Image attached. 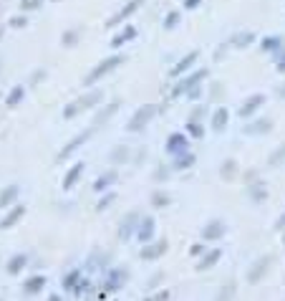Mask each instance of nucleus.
Segmentation results:
<instances>
[{
	"label": "nucleus",
	"mask_w": 285,
	"mask_h": 301,
	"mask_svg": "<svg viewBox=\"0 0 285 301\" xmlns=\"http://www.w3.org/2000/svg\"><path fill=\"white\" fill-rule=\"evenodd\" d=\"M104 99V91L101 89H91V91H86L81 99H76L73 104H69L63 109V119H73L78 112H83V109H91V106H96L99 101Z\"/></svg>",
	"instance_id": "obj_1"
},
{
	"label": "nucleus",
	"mask_w": 285,
	"mask_h": 301,
	"mask_svg": "<svg viewBox=\"0 0 285 301\" xmlns=\"http://www.w3.org/2000/svg\"><path fill=\"white\" fill-rule=\"evenodd\" d=\"M129 268H108L106 273H104V278H101V289H104V294H114V291H119V289H124V284L129 281Z\"/></svg>",
	"instance_id": "obj_2"
},
{
	"label": "nucleus",
	"mask_w": 285,
	"mask_h": 301,
	"mask_svg": "<svg viewBox=\"0 0 285 301\" xmlns=\"http://www.w3.org/2000/svg\"><path fill=\"white\" fill-rule=\"evenodd\" d=\"M124 61H126V56H108V58H104V61L99 63V66H96V69H91V74L86 76V84H89V86H91V84H96L101 76L111 74L116 66H121Z\"/></svg>",
	"instance_id": "obj_3"
},
{
	"label": "nucleus",
	"mask_w": 285,
	"mask_h": 301,
	"mask_svg": "<svg viewBox=\"0 0 285 301\" xmlns=\"http://www.w3.org/2000/svg\"><path fill=\"white\" fill-rule=\"evenodd\" d=\"M275 263V256L273 253H268V256H260L257 261L250 266V271H248V284H260L262 278H265V273L270 271V266Z\"/></svg>",
	"instance_id": "obj_4"
},
{
	"label": "nucleus",
	"mask_w": 285,
	"mask_h": 301,
	"mask_svg": "<svg viewBox=\"0 0 285 301\" xmlns=\"http://www.w3.org/2000/svg\"><path fill=\"white\" fill-rule=\"evenodd\" d=\"M154 114H157V106H151V104H146V106H142V109H137L134 112V117L129 119V132H142V129L154 119Z\"/></svg>",
	"instance_id": "obj_5"
},
{
	"label": "nucleus",
	"mask_w": 285,
	"mask_h": 301,
	"mask_svg": "<svg viewBox=\"0 0 285 301\" xmlns=\"http://www.w3.org/2000/svg\"><path fill=\"white\" fill-rule=\"evenodd\" d=\"M207 69H197V71H192L187 79H179L177 81V86H174V89H172V96H182V94H187L189 89H194V86L197 84H200V81H205L207 79Z\"/></svg>",
	"instance_id": "obj_6"
},
{
	"label": "nucleus",
	"mask_w": 285,
	"mask_h": 301,
	"mask_svg": "<svg viewBox=\"0 0 285 301\" xmlns=\"http://www.w3.org/2000/svg\"><path fill=\"white\" fill-rule=\"evenodd\" d=\"M139 220H142V215L137 210H131L124 215V220L119 223V241H129V238H134L137 235V228H139Z\"/></svg>",
	"instance_id": "obj_7"
},
{
	"label": "nucleus",
	"mask_w": 285,
	"mask_h": 301,
	"mask_svg": "<svg viewBox=\"0 0 285 301\" xmlns=\"http://www.w3.org/2000/svg\"><path fill=\"white\" fill-rule=\"evenodd\" d=\"M94 132H96V127H89V129H86V132H81V134H76V137H73V139H71V142H69V144H66V147L61 149V152L56 155V162H63L66 157H71V155L76 152V149H78L81 144H86V142H89V139H91V134H94Z\"/></svg>",
	"instance_id": "obj_8"
},
{
	"label": "nucleus",
	"mask_w": 285,
	"mask_h": 301,
	"mask_svg": "<svg viewBox=\"0 0 285 301\" xmlns=\"http://www.w3.org/2000/svg\"><path fill=\"white\" fill-rule=\"evenodd\" d=\"M111 268V253H104V251H91V256L86 258V271L94 273V271H101L106 273Z\"/></svg>",
	"instance_id": "obj_9"
},
{
	"label": "nucleus",
	"mask_w": 285,
	"mask_h": 301,
	"mask_svg": "<svg viewBox=\"0 0 285 301\" xmlns=\"http://www.w3.org/2000/svg\"><path fill=\"white\" fill-rule=\"evenodd\" d=\"M167 251H169V243H167V238H162V241H154V243H146L139 251V258L142 261H157V258H162Z\"/></svg>",
	"instance_id": "obj_10"
},
{
	"label": "nucleus",
	"mask_w": 285,
	"mask_h": 301,
	"mask_svg": "<svg viewBox=\"0 0 285 301\" xmlns=\"http://www.w3.org/2000/svg\"><path fill=\"white\" fill-rule=\"evenodd\" d=\"M167 152H169L172 157L187 155V152H189V139H187L182 132H174V134H169V139H167Z\"/></svg>",
	"instance_id": "obj_11"
},
{
	"label": "nucleus",
	"mask_w": 285,
	"mask_h": 301,
	"mask_svg": "<svg viewBox=\"0 0 285 301\" xmlns=\"http://www.w3.org/2000/svg\"><path fill=\"white\" fill-rule=\"evenodd\" d=\"M225 233H227V223L214 218L202 228V241H220V238H225Z\"/></svg>",
	"instance_id": "obj_12"
},
{
	"label": "nucleus",
	"mask_w": 285,
	"mask_h": 301,
	"mask_svg": "<svg viewBox=\"0 0 285 301\" xmlns=\"http://www.w3.org/2000/svg\"><path fill=\"white\" fill-rule=\"evenodd\" d=\"M270 129H273V119H270V117H262V119H255V122L245 124V127H243V134L257 137V134H268Z\"/></svg>",
	"instance_id": "obj_13"
},
{
	"label": "nucleus",
	"mask_w": 285,
	"mask_h": 301,
	"mask_svg": "<svg viewBox=\"0 0 285 301\" xmlns=\"http://www.w3.org/2000/svg\"><path fill=\"white\" fill-rule=\"evenodd\" d=\"M46 276H40V273H36V276H28L26 281H23V296H36V294H40L43 289H46Z\"/></svg>",
	"instance_id": "obj_14"
},
{
	"label": "nucleus",
	"mask_w": 285,
	"mask_h": 301,
	"mask_svg": "<svg viewBox=\"0 0 285 301\" xmlns=\"http://www.w3.org/2000/svg\"><path fill=\"white\" fill-rule=\"evenodd\" d=\"M154 218L151 215H142V220H139V228H137V238L146 246V243H151V235H154Z\"/></svg>",
	"instance_id": "obj_15"
},
{
	"label": "nucleus",
	"mask_w": 285,
	"mask_h": 301,
	"mask_svg": "<svg viewBox=\"0 0 285 301\" xmlns=\"http://www.w3.org/2000/svg\"><path fill=\"white\" fill-rule=\"evenodd\" d=\"M197 58H200V51H189L184 58H179V61H177V66H172V69H169V76H174V79H177V76L187 74V71L192 69V63H194Z\"/></svg>",
	"instance_id": "obj_16"
},
{
	"label": "nucleus",
	"mask_w": 285,
	"mask_h": 301,
	"mask_svg": "<svg viewBox=\"0 0 285 301\" xmlns=\"http://www.w3.org/2000/svg\"><path fill=\"white\" fill-rule=\"evenodd\" d=\"M220 258H222V248H210L200 261H197V271H210L214 268L217 263H220Z\"/></svg>",
	"instance_id": "obj_17"
},
{
	"label": "nucleus",
	"mask_w": 285,
	"mask_h": 301,
	"mask_svg": "<svg viewBox=\"0 0 285 301\" xmlns=\"http://www.w3.org/2000/svg\"><path fill=\"white\" fill-rule=\"evenodd\" d=\"M262 104H265V94H252V96L245 99V104L237 109V114H240V117H250V114H255V112L260 109Z\"/></svg>",
	"instance_id": "obj_18"
},
{
	"label": "nucleus",
	"mask_w": 285,
	"mask_h": 301,
	"mask_svg": "<svg viewBox=\"0 0 285 301\" xmlns=\"http://www.w3.org/2000/svg\"><path fill=\"white\" fill-rule=\"evenodd\" d=\"M23 215H26V205H13V208L3 215V220H0V228H3V230L13 228L20 218H23Z\"/></svg>",
	"instance_id": "obj_19"
},
{
	"label": "nucleus",
	"mask_w": 285,
	"mask_h": 301,
	"mask_svg": "<svg viewBox=\"0 0 285 301\" xmlns=\"http://www.w3.org/2000/svg\"><path fill=\"white\" fill-rule=\"evenodd\" d=\"M28 261H31V256H28V253H15L10 261L5 263V271H8L10 276H18L23 268H28Z\"/></svg>",
	"instance_id": "obj_20"
},
{
	"label": "nucleus",
	"mask_w": 285,
	"mask_h": 301,
	"mask_svg": "<svg viewBox=\"0 0 285 301\" xmlns=\"http://www.w3.org/2000/svg\"><path fill=\"white\" fill-rule=\"evenodd\" d=\"M116 177H119V172H116V170H106L104 175H99V177L94 180V192H106L108 187L116 182Z\"/></svg>",
	"instance_id": "obj_21"
},
{
	"label": "nucleus",
	"mask_w": 285,
	"mask_h": 301,
	"mask_svg": "<svg viewBox=\"0 0 285 301\" xmlns=\"http://www.w3.org/2000/svg\"><path fill=\"white\" fill-rule=\"evenodd\" d=\"M245 192H248V198L252 200V203H265L268 200V187H265V182H252V185H248L245 187Z\"/></svg>",
	"instance_id": "obj_22"
},
{
	"label": "nucleus",
	"mask_w": 285,
	"mask_h": 301,
	"mask_svg": "<svg viewBox=\"0 0 285 301\" xmlns=\"http://www.w3.org/2000/svg\"><path fill=\"white\" fill-rule=\"evenodd\" d=\"M83 162H76L73 167H69V172H66V175H63V190H71L78 180H81V175H83Z\"/></svg>",
	"instance_id": "obj_23"
},
{
	"label": "nucleus",
	"mask_w": 285,
	"mask_h": 301,
	"mask_svg": "<svg viewBox=\"0 0 285 301\" xmlns=\"http://www.w3.org/2000/svg\"><path fill=\"white\" fill-rule=\"evenodd\" d=\"M83 278V271L81 268H71V271H66L63 273V278H61V286H63V291H73L76 289V284Z\"/></svg>",
	"instance_id": "obj_24"
},
{
	"label": "nucleus",
	"mask_w": 285,
	"mask_h": 301,
	"mask_svg": "<svg viewBox=\"0 0 285 301\" xmlns=\"http://www.w3.org/2000/svg\"><path fill=\"white\" fill-rule=\"evenodd\" d=\"M139 5H142L139 0H134V3H129V5H126V8H121L116 15H111V18H108V23H106V26H108V28H116L124 18H129L131 13H137V8H139Z\"/></svg>",
	"instance_id": "obj_25"
},
{
	"label": "nucleus",
	"mask_w": 285,
	"mask_h": 301,
	"mask_svg": "<svg viewBox=\"0 0 285 301\" xmlns=\"http://www.w3.org/2000/svg\"><path fill=\"white\" fill-rule=\"evenodd\" d=\"M235 294H237V284H235V278H230L227 284H222L220 286V291L214 294V301H232L235 299Z\"/></svg>",
	"instance_id": "obj_26"
},
{
	"label": "nucleus",
	"mask_w": 285,
	"mask_h": 301,
	"mask_svg": "<svg viewBox=\"0 0 285 301\" xmlns=\"http://www.w3.org/2000/svg\"><path fill=\"white\" fill-rule=\"evenodd\" d=\"M230 43H232L235 48H248V46H252V43H255V33L252 31H240V33L232 36Z\"/></svg>",
	"instance_id": "obj_27"
},
{
	"label": "nucleus",
	"mask_w": 285,
	"mask_h": 301,
	"mask_svg": "<svg viewBox=\"0 0 285 301\" xmlns=\"http://www.w3.org/2000/svg\"><path fill=\"white\" fill-rule=\"evenodd\" d=\"M283 46H285V41L280 36H268V38H262V46L260 48L265 51V53H280Z\"/></svg>",
	"instance_id": "obj_28"
},
{
	"label": "nucleus",
	"mask_w": 285,
	"mask_h": 301,
	"mask_svg": "<svg viewBox=\"0 0 285 301\" xmlns=\"http://www.w3.org/2000/svg\"><path fill=\"white\" fill-rule=\"evenodd\" d=\"M119 106H121L119 101H111V104H108V106H104V109H101V112H99V114L94 117V127H99V124L108 122V119H111V117H114V114L119 112Z\"/></svg>",
	"instance_id": "obj_29"
},
{
	"label": "nucleus",
	"mask_w": 285,
	"mask_h": 301,
	"mask_svg": "<svg viewBox=\"0 0 285 301\" xmlns=\"http://www.w3.org/2000/svg\"><path fill=\"white\" fill-rule=\"evenodd\" d=\"M18 192H20V187H18V185H8L3 192H0V210H8V208H10V203L18 198Z\"/></svg>",
	"instance_id": "obj_30"
},
{
	"label": "nucleus",
	"mask_w": 285,
	"mask_h": 301,
	"mask_svg": "<svg viewBox=\"0 0 285 301\" xmlns=\"http://www.w3.org/2000/svg\"><path fill=\"white\" fill-rule=\"evenodd\" d=\"M227 119H230L227 109H225V106H220V109L214 112V117H212V129H214V132H222V129L227 127Z\"/></svg>",
	"instance_id": "obj_31"
},
{
	"label": "nucleus",
	"mask_w": 285,
	"mask_h": 301,
	"mask_svg": "<svg viewBox=\"0 0 285 301\" xmlns=\"http://www.w3.org/2000/svg\"><path fill=\"white\" fill-rule=\"evenodd\" d=\"M94 289H96V286H94V281H91L89 276H83L81 281L76 284V289H73V296H76V299H81V296H89Z\"/></svg>",
	"instance_id": "obj_32"
},
{
	"label": "nucleus",
	"mask_w": 285,
	"mask_h": 301,
	"mask_svg": "<svg viewBox=\"0 0 285 301\" xmlns=\"http://www.w3.org/2000/svg\"><path fill=\"white\" fill-rule=\"evenodd\" d=\"M283 162H285V142L278 144L273 152H270V157H268V167H280Z\"/></svg>",
	"instance_id": "obj_33"
},
{
	"label": "nucleus",
	"mask_w": 285,
	"mask_h": 301,
	"mask_svg": "<svg viewBox=\"0 0 285 301\" xmlns=\"http://www.w3.org/2000/svg\"><path fill=\"white\" fill-rule=\"evenodd\" d=\"M134 36H137V28H131V26H126V28H124L121 33H116V36H114V41H111V46H114V48H119L121 43L131 41V38H134Z\"/></svg>",
	"instance_id": "obj_34"
},
{
	"label": "nucleus",
	"mask_w": 285,
	"mask_h": 301,
	"mask_svg": "<svg viewBox=\"0 0 285 301\" xmlns=\"http://www.w3.org/2000/svg\"><path fill=\"white\" fill-rule=\"evenodd\" d=\"M220 175H222L225 180H235V177H237V162H235V160H225V162L220 165Z\"/></svg>",
	"instance_id": "obj_35"
},
{
	"label": "nucleus",
	"mask_w": 285,
	"mask_h": 301,
	"mask_svg": "<svg viewBox=\"0 0 285 301\" xmlns=\"http://www.w3.org/2000/svg\"><path fill=\"white\" fill-rule=\"evenodd\" d=\"M194 155L192 152H187V155H179V157H174V162H172V170H187V167H192L194 165Z\"/></svg>",
	"instance_id": "obj_36"
},
{
	"label": "nucleus",
	"mask_w": 285,
	"mask_h": 301,
	"mask_svg": "<svg viewBox=\"0 0 285 301\" xmlns=\"http://www.w3.org/2000/svg\"><path fill=\"white\" fill-rule=\"evenodd\" d=\"M151 205H154V208H167V205H172V198L167 195V192L157 190L154 195H151Z\"/></svg>",
	"instance_id": "obj_37"
},
{
	"label": "nucleus",
	"mask_w": 285,
	"mask_h": 301,
	"mask_svg": "<svg viewBox=\"0 0 285 301\" xmlns=\"http://www.w3.org/2000/svg\"><path fill=\"white\" fill-rule=\"evenodd\" d=\"M114 200H116V192H106V195L99 198V203H96V213H104L108 205H114Z\"/></svg>",
	"instance_id": "obj_38"
},
{
	"label": "nucleus",
	"mask_w": 285,
	"mask_h": 301,
	"mask_svg": "<svg viewBox=\"0 0 285 301\" xmlns=\"http://www.w3.org/2000/svg\"><path fill=\"white\" fill-rule=\"evenodd\" d=\"M126 160H129V147H116L114 152H111V162L114 165H121Z\"/></svg>",
	"instance_id": "obj_39"
},
{
	"label": "nucleus",
	"mask_w": 285,
	"mask_h": 301,
	"mask_svg": "<svg viewBox=\"0 0 285 301\" xmlns=\"http://www.w3.org/2000/svg\"><path fill=\"white\" fill-rule=\"evenodd\" d=\"M23 94H26V91H23V86H15V89L8 94V106H18L20 99H23Z\"/></svg>",
	"instance_id": "obj_40"
},
{
	"label": "nucleus",
	"mask_w": 285,
	"mask_h": 301,
	"mask_svg": "<svg viewBox=\"0 0 285 301\" xmlns=\"http://www.w3.org/2000/svg\"><path fill=\"white\" fill-rule=\"evenodd\" d=\"M187 132H189L192 137L200 139V137H205V127H202V122H189V124H187Z\"/></svg>",
	"instance_id": "obj_41"
},
{
	"label": "nucleus",
	"mask_w": 285,
	"mask_h": 301,
	"mask_svg": "<svg viewBox=\"0 0 285 301\" xmlns=\"http://www.w3.org/2000/svg\"><path fill=\"white\" fill-rule=\"evenodd\" d=\"M179 13L177 10H172V13H167V18H164V28H174V26H177L179 23Z\"/></svg>",
	"instance_id": "obj_42"
},
{
	"label": "nucleus",
	"mask_w": 285,
	"mask_h": 301,
	"mask_svg": "<svg viewBox=\"0 0 285 301\" xmlns=\"http://www.w3.org/2000/svg\"><path fill=\"white\" fill-rule=\"evenodd\" d=\"M162 281H164V271H157L154 276L149 278V284H146V289H149V291H154V289H157V286H159Z\"/></svg>",
	"instance_id": "obj_43"
},
{
	"label": "nucleus",
	"mask_w": 285,
	"mask_h": 301,
	"mask_svg": "<svg viewBox=\"0 0 285 301\" xmlns=\"http://www.w3.org/2000/svg\"><path fill=\"white\" fill-rule=\"evenodd\" d=\"M169 175H172V167H167V165H162V167H157V170H154V180H157V182L167 180Z\"/></svg>",
	"instance_id": "obj_44"
},
{
	"label": "nucleus",
	"mask_w": 285,
	"mask_h": 301,
	"mask_svg": "<svg viewBox=\"0 0 285 301\" xmlns=\"http://www.w3.org/2000/svg\"><path fill=\"white\" fill-rule=\"evenodd\" d=\"M78 41V31H66L63 33V46H76Z\"/></svg>",
	"instance_id": "obj_45"
},
{
	"label": "nucleus",
	"mask_w": 285,
	"mask_h": 301,
	"mask_svg": "<svg viewBox=\"0 0 285 301\" xmlns=\"http://www.w3.org/2000/svg\"><path fill=\"white\" fill-rule=\"evenodd\" d=\"M207 251H210V248H205V243H194V246L189 248V253H192L194 258H202V256H205Z\"/></svg>",
	"instance_id": "obj_46"
},
{
	"label": "nucleus",
	"mask_w": 285,
	"mask_h": 301,
	"mask_svg": "<svg viewBox=\"0 0 285 301\" xmlns=\"http://www.w3.org/2000/svg\"><path fill=\"white\" fill-rule=\"evenodd\" d=\"M40 8V0H20V10H36Z\"/></svg>",
	"instance_id": "obj_47"
},
{
	"label": "nucleus",
	"mask_w": 285,
	"mask_h": 301,
	"mask_svg": "<svg viewBox=\"0 0 285 301\" xmlns=\"http://www.w3.org/2000/svg\"><path fill=\"white\" fill-rule=\"evenodd\" d=\"M10 26L13 28H23V26H28V20H26V15H15V18H10Z\"/></svg>",
	"instance_id": "obj_48"
},
{
	"label": "nucleus",
	"mask_w": 285,
	"mask_h": 301,
	"mask_svg": "<svg viewBox=\"0 0 285 301\" xmlns=\"http://www.w3.org/2000/svg\"><path fill=\"white\" fill-rule=\"evenodd\" d=\"M202 91H205V86H202V84H197L194 89H189V91H187V96H189V99H200V96H202Z\"/></svg>",
	"instance_id": "obj_49"
},
{
	"label": "nucleus",
	"mask_w": 285,
	"mask_h": 301,
	"mask_svg": "<svg viewBox=\"0 0 285 301\" xmlns=\"http://www.w3.org/2000/svg\"><path fill=\"white\" fill-rule=\"evenodd\" d=\"M205 114H207V106H197V109H192V122H200Z\"/></svg>",
	"instance_id": "obj_50"
},
{
	"label": "nucleus",
	"mask_w": 285,
	"mask_h": 301,
	"mask_svg": "<svg viewBox=\"0 0 285 301\" xmlns=\"http://www.w3.org/2000/svg\"><path fill=\"white\" fill-rule=\"evenodd\" d=\"M275 69H278L280 74H285V51H280V53H278V61H275Z\"/></svg>",
	"instance_id": "obj_51"
},
{
	"label": "nucleus",
	"mask_w": 285,
	"mask_h": 301,
	"mask_svg": "<svg viewBox=\"0 0 285 301\" xmlns=\"http://www.w3.org/2000/svg\"><path fill=\"white\" fill-rule=\"evenodd\" d=\"M275 230H280V233L285 230V213H283V215H280V218L275 220Z\"/></svg>",
	"instance_id": "obj_52"
},
{
	"label": "nucleus",
	"mask_w": 285,
	"mask_h": 301,
	"mask_svg": "<svg viewBox=\"0 0 285 301\" xmlns=\"http://www.w3.org/2000/svg\"><path fill=\"white\" fill-rule=\"evenodd\" d=\"M151 299H154V301H169V291H159V294H154Z\"/></svg>",
	"instance_id": "obj_53"
},
{
	"label": "nucleus",
	"mask_w": 285,
	"mask_h": 301,
	"mask_svg": "<svg viewBox=\"0 0 285 301\" xmlns=\"http://www.w3.org/2000/svg\"><path fill=\"white\" fill-rule=\"evenodd\" d=\"M200 3H202V0H184V8H189V10H192V8H197Z\"/></svg>",
	"instance_id": "obj_54"
},
{
	"label": "nucleus",
	"mask_w": 285,
	"mask_h": 301,
	"mask_svg": "<svg viewBox=\"0 0 285 301\" xmlns=\"http://www.w3.org/2000/svg\"><path fill=\"white\" fill-rule=\"evenodd\" d=\"M46 301H63V299H61V294H51Z\"/></svg>",
	"instance_id": "obj_55"
},
{
	"label": "nucleus",
	"mask_w": 285,
	"mask_h": 301,
	"mask_svg": "<svg viewBox=\"0 0 285 301\" xmlns=\"http://www.w3.org/2000/svg\"><path fill=\"white\" fill-rule=\"evenodd\" d=\"M278 96H285V86H278Z\"/></svg>",
	"instance_id": "obj_56"
},
{
	"label": "nucleus",
	"mask_w": 285,
	"mask_h": 301,
	"mask_svg": "<svg viewBox=\"0 0 285 301\" xmlns=\"http://www.w3.org/2000/svg\"><path fill=\"white\" fill-rule=\"evenodd\" d=\"M142 301H154V299H151V296H146V299H142Z\"/></svg>",
	"instance_id": "obj_57"
},
{
	"label": "nucleus",
	"mask_w": 285,
	"mask_h": 301,
	"mask_svg": "<svg viewBox=\"0 0 285 301\" xmlns=\"http://www.w3.org/2000/svg\"><path fill=\"white\" fill-rule=\"evenodd\" d=\"M283 246H285V230H283Z\"/></svg>",
	"instance_id": "obj_58"
},
{
	"label": "nucleus",
	"mask_w": 285,
	"mask_h": 301,
	"mask_svg": "<svg viewBox=\"0 0 285 301\" xmlns=\"http://www.w3.org/2000/svg\"><path fill=\"white\" fill-rule=\"evenodd\" d=\"M0 38H3V28H0Z\"/></svg>",
	"instance_id": "obj_59"
},
{
	"label": "nucleus",
	"mask_w": 285,
	"mask_h": 301,
	"mask_svg": "<svg viewBox=\"0 0 285 301\" xmlns=\"http://www.w3.org/2000/svg\"><path fill=\"white\" fill-rule=\"evenodd\" d=\"M0 301H3V299H0Z\"/></svg>",
	"instance_id": "obj_60"
}]
</instances>
